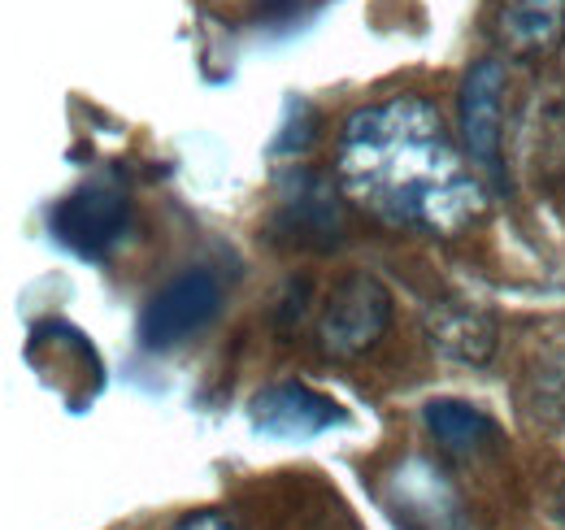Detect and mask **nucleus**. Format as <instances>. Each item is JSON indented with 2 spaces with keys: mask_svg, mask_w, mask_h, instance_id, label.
<instances>
[{
  "mask_svg": "<svg viewBox=\"0 0 565 530\" xmlns=\"http://www.w3.org/2000/svg\"><path fill=\"white\" fill-rule=\"evenodd\" d=\"M335 179L361 213L396 231L457 235L488 209L483 179L452 144L426 96H392L356 109L340 131Z\"/></svg>",
  "mask_w": 565,
  "mask_h": 530,
  "instance_id": "obj_1",
  "label": "nucleus"
},
{
  "mask_svg": "<svg viewBox=\"0 0 565 530\" xmlns=\"http://www.w3.org/2000/svg\"><path fill=\"white\" fill-rule=\"evenodd\" d=\"M457 131L470 170L488 188H504V66L495 57L466 70L457 92Z\"/></svg>",
  "mask_w": 565,
  "mask_h": 530,
  "instance_id": "obj_2",
  "label": "nucleus"
},
{
  "mask_svg": "<svg viewBox=\"0 0 565 530\" xmlns=\"http://www.w3.org/2000/svg\"><path fill=\"white\" fill-rule=\"evenodd\" d=\"M392 327V292L374 278V274H344L322 314H318V348L327 357H340V361H353L361 352H370Z\"/></svg>",
  "mask_w": 565,
  "mask_h": 530,
  "instance_id": "obj_3",
  "label": "nucleus"
},
{
  "mask_svg": "<svg viewBox=\"0 0 565 530\" xmlns=\"http://www.w3.org/2000/svg\"><path fill=\"white\" fill-rule=\"evenodd\" d=\"M222 309V283L210 269H188L170 278L140 314V339L143 348H174L188 335L205 331Z\"/></svg>",
  "mask_w": 565,
  "mask_h": 530,
  "instance_id": "obj_4",
  "label": "nucleus"
},
{
  "mask_svg": "<svg viewBox=\"0 0 565 530\" xmlns=\"http://www.w3.org/2000/svg\"><path fill=\"white\" fill-rule=\"evenodd\" d=\"M392 522L401 530H466L461 505L448 487V478L423 457L401 462L383 483Z\"/></svg>",
  "mask_w": 565,
  "mask_h": 530,
  "instance_id": "obj_5",
  "label": "nucleus"
},
{
  "mask_svg": "<svg viewBox=\"0 0 565 530\" xmlns=\"http://www.w3.org/2000/svg\"><path fill=\"white\" fill-rule=\"evenodd\" d=\"M131 222V204L109 183H83L53 209V235L78 253V257H100L122 240Z\"/></svg>",
  "mask_w": 565,
  "mask_h": 530,
  "instance_id": "obj_6",
  "label": "nucleus"
},
{
  "mask_svg": "<svg viewBox=\"0 0 565 530\" xmlns=\"http://www.w3.org/2000/svg\"><path fill=\"white\" fill-rule=\"evenodd\" d=\"M248 417L262 435H275V439H313L331 426L344 422V409L331 396L305 388V383H275V388H262L253 404H248Z\"/></svg>",
  "mask_w": 565,
  "mask_h": 530,
  "instance_id": "obj_7",
  "label": "nucleus"
},
{
  "mask_svg": "<svg viewBox=\"0 0 565 530\" xmlns=\"http://www.w3.org/2000/svg\"><path fill=\"white\" fill-rule=\"evenodd\" d=\"M492 35L518 62H544L565 44V0H492Z\"/></svg>",
  "mask_w": 565,
  "mask_h": 530,
  "instance_id": "obj_8",
  "label": "nucleus"
},
{
  "mask_svg": "<svg viewBox=\"0 0 565 530\" xmlns=\"http://www.w3.org/2000/svg\"><path fill=\"white\" fill-rule=\"evenodd\" d=\"M426 339L439 357L461 365H488L495 352V318L470 300H439L426 309Z\"/></svg>",
  "mask_w": 565,
  "mask_h": 530,
  "instance_id": "obj_9",
  "label": "nucleus"
},
{
  "mask_svg": "<svg viewBox=\"0 0 565 530\" xmlns=\"http://www.w3.org/2000/svg\"><path fill=\"white\" fill-rule=\"evenodd\" d=\"M279 226L296 244H322L340 231V197L318 174H291L282 179Z\"/></svg>",
  "mask_w": 565,
  "mask_h": 530,
  "instance_id": "obj_10",
  "label": "nucleus"
},
{
  "mask_svg": "<svg viewBox=\"0 0 565 530\" xmlns=\"http://www.w3.org/2000/svg\"><path fill=\"white\" fill-rule=\"evenodd\" d=\"M423 422L430 431V439L457 457V462H470V457H483L488 448L500 444V426L483 409L466 404V400H430L423 409Z\"/></svg>",
  "mask_w": 565,
  "mask_h": 530,
  "instance_id": "obj_11",
  "label": "nucleus"
},
{
  "mask_svg": "<svg viewBox=\"0 0 565 530\" xmlns=\"http://www.w3.org/2000/svg\"><path fill=\"white\" fill-rule=\"evenodd\" d=\"M526 396L540 404L544 417L565 413V318L553 327H540L535 348L526 357Z\"/></svg>",
  "mask_w": 565,
  "mask_h": 530,
  "instance_id": "obj_12",
  "label": "nucleus"
},
{
  "mask_svg": "<svg viewBox=\"0 0 565 530\" xmlns=\"http://www.w3.org/2000/svg\"><path fill=\"white\" fill-rule=\"evenodd\" d=\"M174 530H239L226 513H213V509H205V513H192V518H183Z\"/></svg>",
  "mask_w": 565,
  "mask_h": 530,
  "instance_id": "obj_13",
  "label": "nucleus"
},
{
  "mask_svg": "<svg viewBox=\"0 0 565 530\" xmlns=\"http://www.w3.org/2000/svg\"><path fill=\"white\" fill-rule=\"evenodd\" d=\"M557 522L565 527V483H562V491H557Z\"/></svg>",
  "mask_w": 565,
  "mask_h": 530,
  "instance_id": "obj_14",
  "label": "nucleus"
}]
</instances>
